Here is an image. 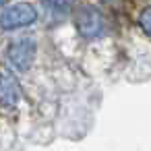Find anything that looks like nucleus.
<instances>
[{
	"instance_id": "nucleus-1",
	"label": "nucleus",
	"mask_w": 151,
	"mask_h": 151,
	"mask_svg": "<svg viewBox=\"0 0 151 151\" xmlns=\"http://www.w3.org/2000/svg\"><path fill=\"white\" fill-rule=\"evenodd\" d=\"M37 19V11L33 4L29 2H17L9 9H4L0 13V29L4 31H13V29H21L27 27L31 23H35Z\"/></svg>"
},
{
	"instance_id": "nucleus-2",
	"label": "nucleus",
	"mask_w": 151,
	"mask_h": 151,
	"mask_svg": "<svg viewBox=\"0 0 151 151\" xmlns=\"http://www.w3.org/2000/svg\"><path fill=\"white\" fill-rule=\"evenodd\" d=\"M77 27L85 37H97L104 31V17L95 6H81L77 11Z\"/></svg>"
},
{
	"instance_id": "nucleus-3",
	"label": "nucleus",
	"mask_w": 151,
	"mask_h": 151,
	"mask_svg": "<svg viewBox=\"0 0 151 151\" xmlns=\"http://www.w3.org/2000/svg\"><path fill=\"white\" fill-rule=\"evenodd\" d=\"M33 58H35V44H33L31 40L15 42V44L9 48V62H11L15 68H19V70L31 68Z\"/></svg>"
},
{
	"instance_id": "nucleus-4",
	"label": "nucleus",
	"mask_w": 151,
	"mask_h": 151,
	"mask_svg": "<svg viewBox=\"0 0 151 151\" xmlns=\"http://www.w3.org/2000/svg\"><path fill=\"white\" fill-rule=\"evenodd\" d=\"M0 101L6 106H17L21 101V89L11 75H0Z\"/></svg>"
},
{
	"instance_id": "nucleus-5",
	"label": "nucleus",
	"mask_w": 151,
	"mask_h": 151,
	"mask_svg": "<svg viewBox=\"0 0 151 151\" xmlns=\"http://www.w3.org/2000/svg\"><path fill=\"white\" fill-rule=\"evenodd\" d=\"M139 25L143 27V31H145V33H149V35H151V6H147V9L139 15Z\"/></svg>"
},
{
	"instance_id": "nucleus-6",
	"label": "nucleus",
	"mask_w": 151,
	"mask_h": 151,
	"mask_svg": "<svg viewBox=\"0 0 151 151\" xmlns=\"http://www.w3.org/2000/svg\"><path fill=\"white\" fill-rule=\"evenodd\" d=\"M70 2H73V0H48V4L54 6V9H58V11H66L70 6Z\"/></svg>"
},
{
	"instance_id": "nucleus-7",
	"label": "nucleus",
	"mask_w": 151,
	"mask_h": 151,
	"mask_svg": "<svg viewBox=\"0 0 151 151\" xmlns=\"http://www.w3.org/2000/svg\"><path fill=\"white\" fill-rule=\"evenodd\" d=\"M4 2H6V0H0V4H4Z\"/></svg>"
}]
</instances>
